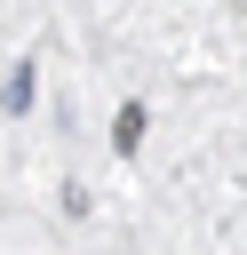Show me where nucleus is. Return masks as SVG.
I'll return each instance as SVG.
<instances>
[{"instance_id": "f257e3e1", "label": "nucleus", "mask_w": 247, "mask_h": 255, "mask_svg": "<svg viewBox=\"0 0 247 255\" xmlns=\"http://www.w3.org/2000/svg\"><path fill=\"white\" fill-rule=\"evenodd\" d=\"M135 143H143V104H127V112H120V151H135Z\"/></svg>"}, {"instance_id": "f03ea898", "label": "nucleus", "mask_w": 247, "mask_h": 255, "mask_svg": "<svg viewBox=\"0 0 247 255\" xmlns=\"http://www.w3.org/2000/svg\"><path fill=\"white\" fill-rule=\"evenodd\" d=\"M32 104V64H16V80H8V112H24Z\"/></svg>"}]
</instances>
